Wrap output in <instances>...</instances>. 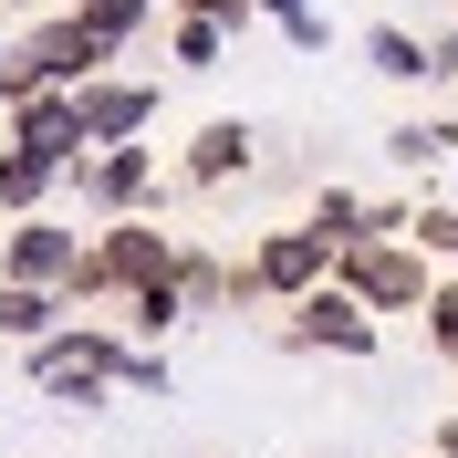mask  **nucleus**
Instances as JSON below:
<instances>
[{"label":"nucleus","instance_id":"f257e3e1","mask_svg":"<svg viewBox=\"0 0 458 458\" xmlns=\"http://www.w3.org/2000/svg\"><path fill=\"white\" fill-rule=\"evenodd\" d=\"M167 260H177V240H167V229H146V219H114L105 240H94V250L73 260L63 302H105V292H157V282H167Z\"/></svg>","mask_w":458,"mask_h":458},{"label":"nucleus","instance_id":"f03ea898","mask_svg":"<svg viewBox=\"0 0 458 458\" xmlns=\"http://www.w3.org/2000/svg\"><path fill=\"white\" fill-rule=\"evenodd\" d=\"M105 53H114V42L84 21V11H73V21H42L21 53L0 63V94H73V84H94V63H105Z\"/></svg>","mask_w":458,"mask_h":458},{"label":"nucleus","instance_id":"7ed1b4c3","mask_svg":"<svg viewBox=\"0 0 458 458\" xmlns=\"http://www.w3.org/2000/svg\"><path fill=\"white\" fill-rule=\"evenodd\" d=\"M334 292H354L365 313H428V260H417V240H354V250H334Z\"/></svg>","mask_w":458,"mask_h":458},{"label":"nucleus","instance_id":"20e7f679","mask_svg":"<svg viewBox=\"0 0 458 458\" xmlns=\"http://www.w3.org/2000/svg\"><path fill=\"white\" fill-rule=\"evenodd\" d=\"M125 365H136V354L105 344V334H42L31 344V375H42L53 396H73V406H94L105 386H125Z\"/></svg>","mask_w":458,"mask_h":458},{"label":"nucleus","instance_id":"39448f33","mask_svg":"<svg viewBox=\"0 0 458 458\" xmlns=\"http://www.w3.org/2000/svg\"><path fill=\"white\" fill-rule=\"evenodd\" d=\"M250 282H260V302H302V292L334 282V250H323L313 229H271L260 260H250Z\"/></svg>","mask_w":458,"mask_h":458},{"label":"nucleus","instance_id":"423d86ee","mask_svg":"<svg viewBox=\"0 0 458 458\" xmlns=\"http://www.w3.org/2000/svg\"><path fill=\"white\" fill-rule=\"evenodd\" d=\"M292 344H334V354H375V313L354 302V292H302L292 302Z\"/></svg>","mask_w":458,"mask_h":458},{"label":"nucleus","instance_id":"0eeeda50","mask_svg":"<svg viewBox=\"0 0 458 458\" xmlns=\"http://www.w3.org/2000/svg\"><path fill=\"white\" fill-rule=\"evenodd\" d=\"M146 114H157L146 84H73V125H84V146H136Z\"/></svg>","mask_w":458,"mask_h":458},{"label":"nucleus","instance_id":"6e6552de","mask_svg":"<svg viewBox=\"0 0 458 458\" xmlns=\"http://www.w3.org/2000/svg\"><path fill=\"white\" fill-rule=\"evenodd\" d=\"M73 229H53V219H21L11 229V271H0V282H21V292H53L63 302V282H73Z\"/></svg>","mask_w":458,"mask_h":458},{"label":"nucleus","instance_id":"1a4fd4ad","mask_svg":"<svg viewBox=\"0 0 458 458\" xmlns=\"http://www.w3.org/2000/svg\"><path fill=\"white\" fill-rule=\"evenodd\" d=\"M73 188H84V199L105 208V219H125V208H136L146 188H157V167H146V146H105L94 167H73Z\"/></svg>","mask_w":458,"mask_h":458},{"label":"nucleus","instance_id":"9d476101","mask_svg":"<svg viewBox=\"0 0 458 458\" xmlns=\"http://www.w3.org/2000/svg\"><path fill=\"white\" fill-rule=\"evenodd\" d=\"M21 105V146L53 157V167H84V125H73V94H11Z\"/></svg>","mask_w":458,"mask_h":458},{"label":"nucleus","instance_id":"9b49d317","mask_svg":"<svg viewBox=\"0 0 458 458\" xmlns=\"http://www.w3.org/2000/svg\"><path fill=\"white\" fill-rule=\"evenodd\" d=\"M240 167H250V125H240V114L199 125V146H188V177H199V188H219V177H240Z\"/></svg>","mask_w":458,"mask_h":458},{"label":"nucleus","instance_id":"f8f14e48","mask_svg":"<svg viewBox=\"0 0 458 458\" xmlns=\"http://www.w3.org/2000/svg\"><path fill=\"white\" fill-rule=\"evenodd\" d=\"M53 157H31V146H11V157H0V208H11V219H31V208H42V188H53Z\"/></svg>","mask_w":458,"mask_h":458},{"label":"nucleus","instance_id":"ddd939ff","mask_svg":"<svg viewBox=\"0 0 458 458\" xmlns=\"http://www.w3.org/2000/svg\"><path fill=\"white\" fill-rule=\"evenodd\" d=\"M167 282H177V302L219 313V302H229V260H208V250H177V260H167Z\"/></svg>","mask_w":458,"mask_h":458},{"label":"nucleus","instance_id":"4468645a","mask_svg":"<svg viewBox=\"0 0 458 458\" xmlns=\"http://www.w3.org/2000/svg\"><path fill=\"white\" fill-rule=\"evenodd\" d=\"M53 313H63L53 292H21V282H0V334H11V344H42V334H53Z\"/></svg>","mask_w":458,"mask_h":458},{"label":"nucleus","instance_id":"2eb2a0df","mask_svg":"<svg viewBox=\"0 0 458 458\" xmlns=\"http://www.w3.org/2000/svg\"><path fill=\"white\" fill-rule=\"evenodd\" d=\"M365 53H375V73H396V84H417V73H428V42H417V31H375Z\"/></svg>","mask_w":458,"mask_h":458},{"label":"nucleus","instance_id":"dca6fc26","mask_svg":"<svg viewBox=\"0 0 458 458\" xmlns=\"http://www.w3.org/2000/svg\"><path fill=\"white\" fill-rule=\"evenodd\" d=\"M177 313H188V302H177V282H157V292H136V334H167Z\"/></svg>","mask_w":458,"mask_h":458},{"label":"nucleus","instance_id":"f3484780","mask_svg":"<svg viewBox=\"0 0 458 458\" xmlns=\"http://www.w3.org/2000/svg\"><path fill=\"white\" fill-rule=\"evenodd\" d=\"M428 334H437V354H458V282L428 292Z\"/></svg>","mask_w":458,"mask_h":458},{"label":"nucleus","instance_id":"a211bd4d","mask_svg":"<svg viewBox=\"0 0 458 458\" xmlns=\"http://www.w3.org/2000/svg\"><path fill=\"white\" fill-rule=\"evenodd\" d=\"M406 229H417V250H458V208H417Z\"/></svg>","mask_w":458,"mask_h":458},{"label":"nucleus","instance_id":"6ab92c4d","mask_svg":"<svg viewBox=\"0 0 458 458\" xmlns=\"http://www.w3.org/2000/svg\"><path fill=\"white\" fill-rule=\"evenodd\" d=\"M177 63H219V21H177Z\"/></svg>","mask_w":458,"mask_h":458},{"label":"nucleus","instance_id":"aec40b11","mask_svg":"<svg viewBox=\"0 0 458 458\" xmlns=\"http://www.w3.org/2000/svg\"><path fill=\"white\" fill-rule=\"evenodd\" d=\"M437 458H458V417H448V448H437Z\"/></svg>","mask_w":458,"mask_h":458},{"label":"nucleus","instance_id":"412c9836","mask_svg":"<svg viewBox=\"0 0 458 458\" xmlns=\"http://www.w3.org/2000/svg\"><path fill=\"white\" fill-rule=\"evenodd\" d=\"M0 63H11V53H0Z\"/></svg>","mask_w":458,"mask_h":458}]
</instances>
